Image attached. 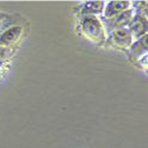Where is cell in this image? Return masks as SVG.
<instances>
[{
  "mask_svg": "<svg viewBox=\"0 0 148 148\" xmlns=\"http://www.w3.org/2000/svg\"><path fill=\"white\" fill-rule=\"evenodd\" d=\"M77 31L85 39L91 43L103 46L107 40V33L104 26L96 16H79L77 17Z\"/></svg>",
  "mask_w": 148,
  "mask_h": 148,
  "instance_id": "obj_1",
  "label": "cell"
},
{
  "mask_svg": "<svg viewBox=\"0 0 148 148\" xmlns=\"http://www.w3.org/2000/svg\"><path fill=\"white\" fill-rule=\"evenodd\" d=\"M26 33V27L24 26V21L21 19L0 33V46L12 49V50H18L19 44L24 40Z\"/></svg>",
  "mask_w": 148,
  "mask_h": 148,
  "instance_id": "obj_2",
  "label": "cell"
},
{
  "mask_svg": "<svg viewBox=\"0 0 148 148\" xmlns=\"http://www.w3.org/2000/svg\"><path fill=\"white\" fill-rule=\"evenodd\" d=\"M147 39H148V34L142 37V38L134 40L133 44L130 45V47L127 50V57L130 63L136 66L138 69H141L143 71L147 72V49H148V44H147Z\"/></svg>",
  "mask_w": 148,
  "mask_h": 148,
  "instance_id": "obj_3",
  "label": "cell"
},
{
  "mask_svg": "<svg viewBox=\"0 0 148 148\" xmlns=\"http://www.w3.org/2000/svg\"><path fill=\"white\" fill-rule=\"evenodd\" d=\"M134 39L127 27H121L112 31L107 36V40L103 47H112L120 51H126L130 47Z\"/></svg>",
  "mask_w": 148,
  "mask_h": 148,
  "instance_id": "obj_4",
  "label": "cell"
},
{
  "mask_svg": "<svg viewBox=\"0 0 148 148\" xmlns=\"http://www.w3.org/2000/svg\"><path fill=\"white\" fill-rule=\"evenodd\" d=\"M134 14H135V12L130 7L129 10L122 12V13H120V14L113 17V18H103V17H100V19H101V21L103 24L106 33L108 36L110 32L116 30V29L128 27V25H129V23L132 21Z\"/></svg>",
  "mask_w": 148,
  "mask_h": 148,
  "instance_id": "obj_5",
  "label": "cell"
},
{
  "mask_svg": "<svg viewBox=\"0 0 148 148\" xmlns=\"http://www.w3.org/2000/svg\"><path fill=\"white\" fill-rule=\"evenodd\" d=\"M127 29L129 30L134 40H138L142 38V37L147 36V30H148L147 16L141 13H135Z\"/></svg>",
  "mask_w": 148,
  "mask_h": 148,
  "instance_id": "obj_6",
  "label": "cell"
},
{
  "mask_svg": "<svg viewBox=\"0 0 148 148\" xmlns=\"http://www.w3.org/2000/svg\"><path fill=\"white\" fill-rule=\"evenodd\" d=\"M107 1H84L83 4L78 5L75 11L77 17L79 16H96L101 17L103 14L104 6Z\"/></svg>",
  "mask_w": 148,
  "mask_h": 148,
  "instance_id": "obj_7",
  "label": "cell"
},
{
  "mask_svg": "<svg viewBox=\"0 0 148 148\" xmlns=\"http://www.w3.org/2000/svg\"><path fill=\"white\" fill-rule=\"evenodd\" d=\"M132 7V1H108L106 3L103 14L101 17L103 18H113L122 12H125Z\"/></svg>",
  "mask_w": 148,
  "mask_h": 148,
  "instance_id": "obj_8",
  "label": "cell"
},
{
  "mask_svg": "<svg viewBox=\"0 0 148 148\" xmlns=\"http://www.w3.org/2000/svg\"><path fill=\"white\" fill-rule=\"evenodd\" d=\"M21 19L23 18L18 14H8V13H5V12L0 11V33L5 29H7L8 26L13 25V24L18 23Z\"/></svg>",
  "mask_w": 148,
  "mask_h": 148,
  "instance_id": "obj_9",
  "label": "cell"
},
{
  "mask_svg": "<svg viewBox=\"0 0 148 148\" xmlns=\"http://www.w3.org/2000/svg\"><path fill=\"white\" fill-rule=\"evenodd\" d=\"M17 50H12V49H6L0 46V60H11L12 57L14 56Z\"/></svg>",
  "mask_w": 148,
  "mask_h": 148,
  "instance_id": "obj_10",
  "label": "cell"
},
{
  "mask_svg": "<svg viewBox=\"0 0 148 148\" xmlns=\"http://www.w3.org/2000/svg\"><path fill=\"white\" fill-rule=\"evenodd\" d=\"M12 60H0V81L4 79L11 69Z\"/></svg>",
  "mask_w": 148,
  "mask_h": 148,
  "instance_id": "obj_11",
  "label": "cell"
}]
</instances>
